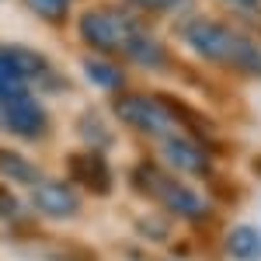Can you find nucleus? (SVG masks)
<instances>
[{
	"label": "nucleus",
	"mask_w": 261,
	"mask_h": 261,
	"mask_svg": "<svg viewBox=\"0 0 261 261\" xmlns=\"http://www.w3.org/2000/svg\"><path fill=\"white\" fill-rule=\"evenodd\" d=\"M188 42L195 45V53L209 56V60L233 66L244 73H261V49L254 42H247L244 35L230 32L226 24H213V21H192L185 28Z\"/></svg>",
	"instance_id": "obj_1"
},
{
	"label": "nucleus",
	"mask_w": 261,
	"mask_h": 261,
	"mask_svg": "<svg viewBox=\"0 0 261 261\" xmlns=\"http://www.w3.org/2000/svg\"><path fill=\"white\" fill-rule=\"evenodd\" d=\"M136 181H140L143 192H150V195L161 202L167 213H174V216H185V220H202V216L209 213V202L202 199L199 192H192V188L178 185L174 178H167L164 171H157L153 164L140 167V171H136Z\"/></svg>",
	"instance_id": "obj_2"
},
{
	"label": "nucleus",
	"mask_w": 261,
	"mask_h": 261,
	"mask_svg": "<svg viewBox=\"0 0 261 261\" xmlns=\"http://www.w3.org/2000/svg\"><path fill=\"white\" fill-rule=\"evenodd\" d=\"M81 35L87 45H94L101 53H125L140 35V28L133 18H125L119 11H87L81 18Z\"/></svg>",
	"instance_id": "obj_3"
},
{
	"label": "nucleus",
	"mask_w": 261,
	"mask_h": 261,
	"mask_svg": "<svg viewBox=\"0 0 261 261\" xmlns=\"http://www.w3.org/2000/svg\"><path fill=\"white\" fill-rule=\"evenodd\" d=\"M115 115L125 125L140 129V133H150V136H164V140L174 136V129H178L174 108L161 98H140V94L122 98V101H115Z\"/></svg>",
	"instance_id": "obj_4"
},
{
	"label": "nucleus",
	"mask_w": 261,
	"mask_h": 261,
	"mask_svg": "<svg viewBox=\"0 0 261 261\" xmlns=\"http://www.w3.org/2000/svg\"><path fill=\"white\" fill-rule=\"evenodd\" d=\"M49 77V63L28 49H0V98H18L32 81Z\"/></svg>",
	"instance_id": "obj_5"
},
{
	"label": "nucleus",
	"mask_w": 261,
	"mask_h": 261,
	"mask_svg": "<svg viewBox=\"0 0 261 261\" xmlns=\"http://www.w3.org/2000/svg\"><path fill=\"white\" fill-rule=\"evenodd\" d=\"M45 108H42L35 98L28 94H18V98H7V108H4V129H11L14 136H24V140H35L45 133Z\"/></svg>",
	"instance_id": "obj_6"
},
{
	"label": "nucleus",
	"mask_w": 261,
	"mask_h": 261,
	"mask_svg": "<svg viewBox=\"0 0 261 261\" xmlns=\"http://www.w3.org/2000/svg\"><path fill=\"white\" fill-rule=\"evenodd\" d=\"M32 202L45 216H73L81 209L77 192L70 185H63V181H35L32 185Z\"/></svg>",
	"instance_id": "obj_7"
},
{
	"label": "nucleus",
	"mask_w": 261,
	"mask_h": 261,
	"mask_svg": "<svg viewBox=\"0 0 261 261\" xmlns=\"http://www.w3.org/2000/svg\"><path fill=\"white\" fill-rule=\"evenodd\" d=\"M164 157L174 164L178 171H188V174H209V157L199 143L181 140V136H167L164 140Z\"/></svg>",
	"instance_id": "obj_8"
},
{
	"label": "nucleus",
	"mask_w": 261,
	"mask_h": 261,
	"mask_svg": "<svg viewBox=\"0 0 261 261\" xmlns=\"http://www.w3.org/2000/svg\"><path fill=\"white\" fill-rule=\"evenodd\" d=\"M70 174H73V181H81V185L94 188V192H108V185H112L108 164H105V157H98V153H73Z\"/></svg>",
	"instance_id": "obj_9"
},
{
	"label": "nucleus",
	"mask_w": 261,
	"mask_h": 261,
	"mask_svg": "<svg viewBox=\"0 0 261 261\" xmlns=\"http://www.w3.org/2000/svg\"><path fill=\"white\" fill-rule=\"evenodd\" d=\"M0 174H7L11 181H39V171L24 161L21 153H11V150H0Z\"/></svg>",
	"instance_id": "obj_10"
},
{
	"label": "nucleus",
	"mask_w": 261,
	"mask_h": 261,
	"mask_svg": "<svg viewBox=\"0 0 261 261\" xmlns=\"http://www.w3.org/2000/svg\"><path fill=\"white\" fill-rule=\"evenodd\" d=\"M125 56H133L140 66H161V63H164V49L153 39H146V35L140 32V35L133 39V45L125 49Z\"/></svg>",
	"instance_id": "obj_11"
},
{
	"label": "nucleus",
	"mask_w": 261,
	"mask_h": 261,
	"mask_svg": "<svg viewBox=\"0 0 261 261\" xmlns=\"http://www.w3.org/2000/svg\"><path fill=\"white\" fill-rule=\"evenodd\" d=\"M226 247H230V254L233 258H254L261 251V244H258V230H251V226H237L233 233H230V241H226Z\"/></svg>",
	"instance_id": "obj_12"
},
{
	"label": "nucleus",
	"mask_w": 261,
	"mask_h": 261,
	"mask_svg": "<svg viewBox=\"0 0 261 261\" xmlns=\"http://www.w3.org/2000/svg\"><path fill=\"white\" fill-rule=\"evenodd\" d=\"M84 70H87V77L98 84V87H108V91H115L122 87V73L112 66V63H101V60H87L84 63Z\"/></svg>",
	"instance_id": "obj_13"
},
{
	"label": "nucleus",
	"mask_w": 261,
	"mask_h": 261,
	"mask_svg": "<svg viewBox=\"0 0 261 261\" xmlns=\"http://www.w3.org/2000/svg\"><path fill=\"white\" fill-rule=\"evenodd\" d=\"M28 4H32L45 21H60L63 14L70 11V4H73V0H28Z\"/></svg>",
	"instance_id": "obj_14"
},
{
	"label": "nucleus",
	"mask_w": 261,
	"mask_h": 261,
	"mask_svg": "<svg viewBox=\"0 0 261 261\" xmlns=\"http://www.w3.org/2000/svg\"><path fill=\"white\" fill-rule=\"evenodd\" d=\"M14 209H18V205H14V199L0 188V216H14Z\"/></svg>",
	"instance_id": "obj_15"
},
{
	"label": "nucleus",
	"mask_w": 261,
	"mask_h": 261,
	"mask_svg": "<svg viewBox=\"0 0 261 261\" xmlns=\"http://www.w3.org/2000/svg\"><path fill=\"white\" fill-rule=\"evenodd\" d=\"M143 7H153V11H167V7H178L181 0H140Z\"/></svg>",
	"instance_id": "obj_16"
},
{
	"label": "nucleus",
	"mask_w": 261,
	"mask_h": 261,
	"mask_svg": "<svg viewBox=\"0 0 261 261\" xmlns=\"http://www.w3.org/2000/svg\"><path fill=\"white\" fill-rule=\"evenodd\" d=\"M230 4H241V7H254L258 0H230Z\"/></svg>",
	"instance_id": "obj_17"
}]
</instances>
